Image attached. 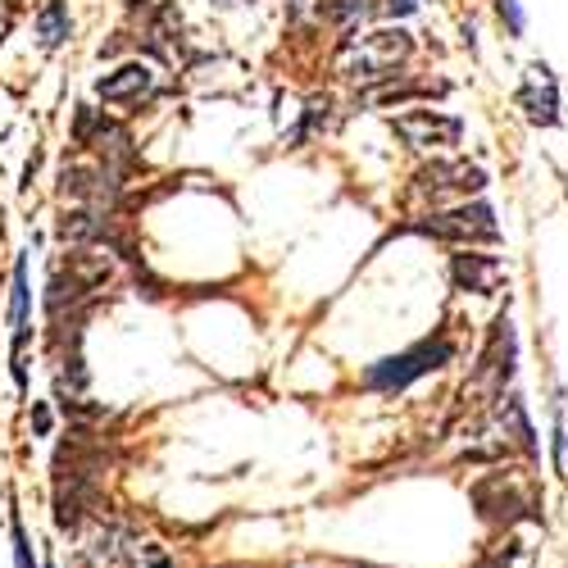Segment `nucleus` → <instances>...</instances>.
<instances>
[{
  "mask_svg": "<svg viewBox=\"0 0 568 568\" xmlns=\"http://www.w3.org/2000/svg\"><path fill=\"white\" fill-rule=\"evenodd\" d=\"M455 355H459V346H455V337H450V327H437L433 337L414 342L409 351H400V355H387V359L368 364L359 383H364V392H383V396H396V392L414 387L418 377L442 373L446 364H455Z\"/></svg>",
  "mask_w": 568,
  "mask_h": 568,
  "instance_id": "f257e3e1",
  "label": "nucleus"
},
{
  "mask_svg": "<svg viewBox=\"0 0 568 568\" xmlns=\"http://www.w3.org/2000/svg\"><path fill=\"white\" fill-rule=\"evenodd\" d=\"M400 232H418V236H433V242L446 246H496L500 242V223L496 210L487 201H459L450 210H433V214H418L409 219Z\"/></svg>",
  "mask_w": 568,
  "mask_h": 568,
  "instance_id": "f03ea898",
  "label": "nucleus"
},
{
  "mask_svg": "<svg viewBox=\"0 0 568 568\" xmlns=\"http://www.w3.org/2000/svg\"><path fill=\"white\" fill-rule=\"evenodd\" d=\"M487 169L483 164H468V160H433V164H423L418 173H414V182H409V192L418 196V201H433V205H442V201H468V196H483L487 192Z\"/></svg>",
  "mask_w": 568,
  "mask_h": 568,
  "instance_id": "7ed1b4c3",
  "label": "nucleus"
},
{
  "mask_svg": "<svg viewBox=\"0 0 568 568\" xmlns=\"http://www.w3.org/2000/svg\"><path fill=\"white\" fill-rule=\"evenodd\" d=\"M514 373H518V333H514L509 310H500L487 333V346L478 351V364H473V387L505 400V387L514 383Z\"/></svg>",
  "mask_w": 568,
  "mask_h": 568,
  "instance_id": "20e7f679",
  "label": "nucleus"
},
{
  "mask_svg": "<svg viewBox=\"0 0 568 568\" xmlns=\"http://www.w3.org/2000/svg\"><path fill=\"white\" fill-rule=\"evenodd\" d=\"M514 110L524 114L528 128H541V132H550V128L564 123L559 78H555V69H550L546 60H532V64L524 69V82L514 87Z\"/></svg>",
  "mask_w": 568,
  "mask_h": 568,
  "instance_id": "39448f33",
  "label": "nucleus"
},
{
  "mask_svg": "<svg viewBox=\"0 0 568 568\" xmlns=\"http://www.w3.org/2000/svg\"><path fill=\"white\" fill-rule=\"evenodd\" d=\"M392 132L409 151H446L464 141V119L446 110H405L392 119Z\"/></svg>",
  "mask_w": 568,
  "mask_h": 568,
  "instance_id": "423d86ee",
  "label": "nucleus"
},
{
  "mask_svg": "<svg viewBox=\"0 0 568 568\" xmlns=\"http://www.w3.org/2000/svg\"><path fill=\"white\" fill-rule=\"evenodd\" d=\"M446 277H450L455 292L491 296V292H500V282L509 277V264H505L500 255H487V251L455 246V251H450V264H446Z\"/></svg>",
  "mask_w": 568,
  "mask_h": 568,
  "instance_id": "0eeeda50",
  "label": "nucleus"
},
{
  "mask_svg": "<svg viewBox=\"0 0 568 568\" xmlns=\"http://www.w3.org/2000/svg\"><path fill=\"white\" fill-rule=\"evenodd\" d=\"M473 505H478V514L487 518V524H496V528H509V524H518L532 505H528V496L518 491L505 473H491V478H483V483H473Z\"/></svg>",
  "mask_w": 568,
  "mask_h": 568,
  "instance_id": "6e6552de",
  "label": "nucleus"
},
{
  "mask_svg": "<svg viewBox=\"0 0 568 568\" xmlns=\"http://www.w3.org/2000/svg\"><path fill=\"white\" fill-rule=\"evenodd\" d=\"M151 91H155V73L146 64H123L119 73L97 82V97L105 105H136L141 97H151Z\"/></svg>",
  "mask_w": 568,
  "mask_h": 568,
  "instance_id": "1a4fd4ad",
  "label": "nucleus"
},
{
  "mask_svg": "<svg viewBox=\"0 0 568 568\" xmlns=\"http://www.w3.org/2000/svg\"><path fill=\"white\" fill-rule=\"evenodd\" d=\"M28 305H32V292H28V255H19L14 264V287H10V333H14V377L23 383V346H28Z\"/></svg>",
  "mask_w": 568,
  "mask_h": 568,
  "instance_id": "9d476101",
  "label": "nucleus"
},
{
  "mask_svg": "<svg viewBox=\"0 0 568 568\" xmlns=\"http://www.w3.org/2000/svg\"><path fill=\"white\" fill-rule=\"evenodd\" d=\"M500 423H505V433H509V442L524 450V455H537V428H532V418H528V405H524V396H505V405H500Z\"/></svg>",
  "mask_w": 568,
  "mask_h": 568,
  "instance_id": "9b49d317",
  "label": "nucleus"
},
{
  "mask_svg": "<svg viewBox=\"0 0 568 568\" xmlns=\"http://www.w3.org/2000/svg\"><path fill=\"white\" fill-rule=\"evenodd\" d=\"M73 32V19H69V6L64 0H45L41 14H37V41L45 45V51H55V45Z\"/></svg>",
  "mask_w": 568,
  "mask_h": 568,
  "instance_id": "f8f14e48",
  "label": "nucleus"
},
{
  "mask_svg": "<svg viewBox=\"0 0 568 568\" xmlns=\"http://www.w3.org/2000/svg\"><path fill=\"white\" fill-rule=\"evenodd\" d=\"M491 10H496V23L509 41H524L528 37V10H524V0H491Z\"/></svg>",
  "mask_w": 568,
  "mask_h": 568,
  "instance_id": "ddd939ff",
  "label": "nucleus"
},
{
  "mask_svg": "<svg viewBox=\"0 0 568 568\" xmlns=\"http://www.w3.org/2000/svg\"><path fill=\"white\" fill-rule=\"evenodd\" d=\"M364 14H373V0H318L323 23H355Z\"/></svg>",
  "mask_w": 568,
  "mask_h": 568,
  "instance_id": "4468645a",
  "label": "nucleus"
},
{
  "mask_svg": "<svg viewBox=\"0 0 568 568\" xmlns=\"http://www.w3.org/2000/svg\"><path fill=\"white\" fill-rule=\"evenodd\" d=\"M555 468L568 478V392H555Z\"/></svg>",
  "mask_w": 568,
  "mask_h": 568,
  "instance_id": "2eb2a0df",
  "label": "nucleus"
},
{
  "mask_svg": "<svg viewBox=\"0 0 568 568\" xmlns=\"http://www.w3.org/2000/svg\"><path fill=\"white\" fill-rule=\"evenodd\" d=\"M327 110H333V101H327V97H323V101H310V105H305V119H301V128H296V136H292L296 146H301V141H310L314 132H323V128H327V119H333Z\"/></svg>",
  "mask_w": 568,
  "mask_h": 568,
  "instance_id": "dca6fc26",
  "label": "nucleus"
},
{
  "mask_svg": "<svg viewBox=\"0 0 568 568\" xmlns=\"http://www.w3.org/2000/svg\"><path fill=\"white\" fill-rule=\"evenodd\" d=\"M10 537H14V564H19V568H37V559H32V550H28V532H23V524H19V514H10Z\"/></svg>",
  "mask_w": 568,
  "mask_h": 568,
  "instance_id": "f3484780",
  "label": "nucleus"
},
{
  "mask_svg": "<svg viewBox=\"0 0 568 568\" xmlns=\"http://www.w3.org/2000/svg\"><path fill=\"white\" fill-rule=\"evenodd\" d=\"M418 10V0H373V14H387V19H409Z\"/></svg>",
  "mask_w": 568,
  "mask_h": 568,
  "instance_id": "a211bd4d",
  "label": "nucleus"
},
{
  "mask_svg": "<svg viewBox=\"0 0 568 568\" xmlns=\"http://www.w3.org/2000/svg\"><path fill=\"white\" fill-rule=\"evenodd\" d=\"M219 6H246V0H219Z\"/></svg>",
  "mask_w": 568,
  "mask_h": 568,
  "instance_id": "6ab92c4d",
  "label": "nucleus"
}]
</instances>
